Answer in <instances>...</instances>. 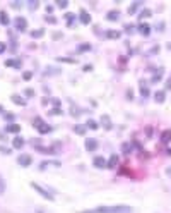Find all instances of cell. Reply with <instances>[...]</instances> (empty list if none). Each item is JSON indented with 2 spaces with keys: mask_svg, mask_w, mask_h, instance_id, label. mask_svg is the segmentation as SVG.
I'll use <instances>...</instances> for the list:
<instances>
[{
  "mask_svg": "<svg viewBox=\"0 0 171 213\" xmlns=\"http://www.w3.org/2000/svg\"><path fill=\"white\" fill-rule=\"evenodd\" d=\"M10 98H12V102L16 103V105H26V102H24V100H22V98H21L19 95H12V96H10Z\"/></svg>",
  "mask_w": 171,
  "mask_h": 213,
  "instance_id": "cell-14",
  "label": "cell"
},
{
  "mask_svg": "<svg viewBox=\"0 0 171 213\" xmlns=\"http://www.w3.org/2000/svg\"><path fill=\"white\" fill-rule=\"evenodd\" d=\"M74 131L77 132V134H84V132H86V127H84V126H75V127H74Z\"/></svg>",
  "mask_w": 171,
  "mask_h": 213,
  "instance_id": "cell-25",
  "label": "cell"
},
{
  "mask_svg": "<svg viewBox=\"0 0 171 213\" xmlns=\"http://www.w3.org/2000/svg\"><path fill=\"white\" fill-rule=\"evenodd\" d=\"M84 213H89V212H84Z\"/></svg>",
  "mask_w": 171,
  "mask_h": 213,
  "instance_id": "cell-43",
  "label": "cell"
},
{
  "mask_svg": "<svg viewBox=\"0 0 171 213\" xmlns=\"http://www.w3.org/2000/svg\"><path fill=\"white\" fill-rule=\"evenodd\" d=\"M89 48H91L89 45H82V47H81V50H89Z\"/></svg>",
  "mask_w": 171,
  "mask_h": 213,
  "instance_id": "cell-38",
  "label": "cell"
},
{
  "mask_svg": "<svg viewBox=\"0 0 171 213\" xmlns=\"http://www.w3.org/2000/svg\"><path fill=\"white\" fill-rule=\"evenodd\" d=\"M14 24H16V28H17L19 31H24L26 28H28V21L24 19V17H21V16L14 21Z\"/></svg>",
  "mask_w": 171,
  "mask_h": 213,
  "instance_id": "cell-4",
  "label": "cell"
},
{
  "mask_svg": "<svg viewBox=\"0 0 171 213\" xmlns=\"http://www.w3.org/2000/svg\"><path fill=\"white\" fill-rule=\"evenodd\" d=\"M118 17H120L118 10H111V12H108V19H110V21H116Z\"/></svg>",
  "mask_w": 171,
  "mask_h": 213,
  "instance_id": "cell-17",
  "label": "cell"
},
{
  "mask_svg": "<svg viewBox=\"0 0 171 213\" xmlns=\"http://www.w3.org/2000/svg\"><path fill=\"white\" fill-rule=\"evenodd\" d=\"M139 33H140V34H144V36H147V34L151 33V26H149V24H144V22H142L140 26H139Z\"/></svg>",
  "mask_w": 171,
  "mask_h": 213,
  "instance_id": "cell-9",
  "label": "cell"
},
{
  "mask_svg": "<svg viewBox=\"0 0 171 213\" xmlns=\"http://www.w3.org/2000/svg\"><path fill=\"white\" fill-rule=\"evenodd\" d=\"M92 163H94V167H98V169H103V167H108V162L103 158V156H96L94 160H92Z\"/></svg>",
  "mask_w": 171,
  "mask_h": 213,
  "instance_id": "cell-6",
  "label": "cell"
},
{
  "mask_svg": "<svg viewBox=\"0 0 171 213\" xmlns=\"http://www.w3.org/2000/svg\"><path fill=\"white\" fill-rule=\"evenodd\" d=\"M168 155H171V148H170V150H168Z\"/></svg>",
  "mask_w": 171,
  "mask_h": 213,
  "instance_id": "cell-41",
  "label": "cell"
},
{
  "mask_svg": "<svg viewBox=\"0 0 171 213\" xmlns=\"http://www.w3.org/2000/svg\"><path fill=\"white\" fill-rule=\"evenodd\" d=\"M161 141L162 143H170L171 141V131L170 129H166V131L161 134Z\"/></svg>",
  "mask_w": 171,
  "mask_h": 213,
  "instance_id": "cell-13",
  "label": "cell"
},
{
  "mask_svg": "<svg viewBox=\"0 0 171 213\" xmlns=\"http://www.w3.org/2000/svg\"><path fill=\"white\" fill-rule=\"evenodd\" d=\"M101 124L104 126V129H111L113 127V124H111V119L108 115H101Z\"/></svg>",
  "mask_w": 171,
  "mask_h": 213,
  "instance_id": "cell-8",
  "label": "cell"
},
{
  "mask_svg": "<svg viewBox=\"0 0 171 213\" xmlns=\"http://www.w3.org/2000/svg\"><path fill=\"white\" fill-rule=\"evenodd\" d=\"M0 22H2L4 26H7V24H9V16H7L5 12H0Z\"/></svg>",
  "mask_w": 171,
  "mask_h": 213,
  "instance_id": "cell-19",
  "label": "cell"
},
{
  "mask_svg": "<svg viewBox=\"0 0 171 213\" xmlns=\"http://www.w3.org/2000/svg\"><path fill=\"white\" fill-rule=\"evenodd\" d=\"M26 95H28V96H33V95H34V91H33V90H26Z\"/></svg>",
  "mask_w": 171,
  "mask_h": 213,
  "instance_id": "cell-37",
  "label": "cell"
},
{
  "mask_svg": "<svg viewBox=\"0 0 171 213\" xmlns=\"http://www.w3.org/2000/svg\"><path fill=\"white\" fill-rule=\"evenodd\" d=\"M149 16H151V10H149V9H144L140 14H139V17H140V19H144V17H149Z\"/></svg>",
  "mask_w": 171,
  "mask_h": 213,
  "instance_id": "cell-26",
  "label": "cell"
},
{
  "mask_svg": "<svg viewBox=\"0 0 171 213\" xmlns=\"http://www.w3.org/2000/svg\"><path fill=\"white\" fill-rule=\"evenodd\" d=\"M121 150H123V153H125V155H128V153L132 151V144H130V143H125V144L121 146Z\"/></svg>",
  "mask_w": 171,
  "mask_h": 213,
  "instance_id": "cell-21",
  "label": "cell"
},
{
  "mask_svg": "<svg viewBox=\"0 0 171 213\" xmlns=\"http://www.w3.org/2000/svg\"><path fill=\"white\" fill-rule=\"evenodd\" d=\"M12 144H14V148H22L24 146V139L22 138H14Z\"/></svg>",
  "mask_w": 171,
  "mask_h": 213,
  "instance_id": "cell-15",
  "label": "cell"
},
{
  "mask_svg": "<svg viewBox=\"0 0 171 213\" xmlns=\"http://www.w3.org/2000/svg\"><path fill=\"white\" fill-rule=\"evenodd\" d=\"M31 187H33L34 191H38V193H40L41 196H43V198H46V199H53V196H51V194L48 193L46 189H43L40 184H34V182H33V184H31Z\"/></svg>",
  "mask_w": 171,
  "mask_h": 213,
  "instance_id": "cell-3",
  "label": "cell"
},
{
  "mask_svg": "<svg viewBox=\"0 0 171 213\" xmlns=\"http://www.w3.org/2000/svg\"><path fill=\"white\" fill-rule=\"evenodd\" d=\"M108 38L118 40V38H120V31H108Z\"/></svg>",
  "mask_w": 171,
  "mask_h": 213,
  "instance_id": "cell-20",
  "label": "cell"
},
{
  "mask_svg": "<svg viewBox=\"0 0 171 213\" xmlns=\"http://www.w3.org/2000/svg\"><path fill=\"white\" fill-rule=\"evenodd\" d=\"M96 148H98V141L96 139H87L86 141V150L87 151H94Z\"/></svg>",
  "mask_w": 171,
  "mask_h": 213,
  "instance_id": "cell-7",
  "label": "cell"
},
{
  "mask_svg": "<svg viewBox=\"0 0 171 213\" xmlns=\"http://www.w3.org/2000/svg\"><path fill=\"white\" fill-rule=\"evenodd\" d=\"M161 77H162V71H158L154 76H152V82H158Z\"/></svg>",
  "mask_w": 171,
  "mask_h": 213,
  "instance_id": "cell-23",
  "label": "cell"
},
{
  "mask_svg": "<svg viewBox=\"0 0 171 213\" xmlns=\"http://www.w3.org/2000/svg\"><path fill=\"white\" fill-rule=\"evenodd\" d=\"M140 93H142V96H147V95H149V88H147L144 82L140 84Z\"/></svg>",
  "mask_w": 171,
  "mask_h": 213,
  "instance_id": "cell-24",
  "label": "cell"
},
{
  "mask_svg": "<svg viewBox=\"0 0 171 213\" xmlns=\"http://www.w3.org/2000/svg\"><path fill=\"white\" fill-rule=\"evenodd\" d=\"M5 52V43H0V53H4Z\"/></svg>",
  "mask_w": 171,
  "mask_h": 213,
  "instance_id": "cell-35",
  "label": "cell"
},
{
  "mask_svg": "<svg viewBox=\"0 0 171 213\" xmlns=\"http://www.w3.org/2000/svg\"><path fill=\"white\" fill-rule=\"evenodd\" d=\"M31 76H33L31 72H24V79H31Z\"/></svg>",
  "mask_w": 171,
  "mask_h": 213,
  "instance_id": "cell-36",
  "label": "cell"
},
{
  "mask_svg": "<svg viewBox=\"0 0 171 213\" xmlns=\"http://www.w3.org/2000/svg\"><path fill=\"white\" fill-rule=\"evenodd\" d=\"M94 213H132L130 206H101Z\"/></svg>",
  "mask_w": 171,
  "mask_h": 213,
  "instance_id": "cell-1",
  "label": "cell"
},
{
  "mask_svg": "<svg viewBox=\"0 0 171 213\" xmlns=\"http://www.w3.org/2000/svg\"><path fill=\"white\" fill-rule=\"evenodd\" d=\"M33 124H34V127H36V129L41 132V134H46V132H50V131H51V127H50V126H48V124H46L45 120H43L41 117H36Z\"/></svg>",
  "mask_w": 171,
  "mask_h": 213,
  "instance_id": "cell-2",
  "label": "cell"
},
{
  "mask_svg": "<svg viewBox=\"0 0 171 213\" xmlns=\"http://www.w3.org/2000/svg\"><path fill=\"white\" fill-rule=\"evenodd\" d=\"M0 112H2V105H0Z\"/></svg>",
  "mask_w": 171,
  "mask_h": 213,
  "instance_id": "cell-42",
  "label": "cell"
},
{
  "mask_svg": "<svg viewBox=\"0 0 171 213\" xmlns=\"http://www.w3.org/2000/svg\"><path fill=\"white\" fill-rule=\"evenodd\" d=\"M46 21H48V22H51V24H53V22H55V17H46Z\"/></svg>",
  "mask_w": 171,
  "mask_h": 213,
  "instance_id": "cell-39",
  "label": "cell"
},
{
  "mask_svg": "<svg viewBox=\"0 0 171 213\" xmlns=\"http://www.w3.org/2000/svg\"><path fill=\"white\" fill-rule=\"evenodd\" d=\"M166 88H168V90L171 88V81H168V84H166Z\"/></svg>",
  "mask_w": 171,
  "mask_h": 213,
  "instance_id": "cell-40",
  "label": "cell"
},
{
  "mask_svg": "<svg viewBox=\"0 0 171 213\" xmlns=\"http://www.w3.org/2000/svg\"><path fill=\"white\" fill-rule=\"evenodd\" d=\"M31 162H33V160H31L29 155H21L19 158H17V163H19L21 167H29Z\"/></svg>",
  "mask_w": 171,
  "mask_h": 213,
  "instance_id": "cell-5",
  "label": "cell"
},
{
  "mask_svg": "<svg viewBox=\"0 0 171 213\" xmlns=\"http://www.w3.org/2000/svg\"><path fill=\"white\" fill-rule=\"evenodd\" d=\"M57 5H58V7H62V9H65V7L69 5V2H65V0H58V2H57Z\"/></svg>",
  "mask_w": 171,
  "mask_h": 213,
  "instance_id": "cell-28",
  "label": "cell"
},
{
  "mask_svg": "<svg viewBox=\"0 0 171 213\" xmlns=\"http://www.w3.org/2000/svg\"><path fill=\"white\" fill-rule=\"evenodd\" d=\"M139 5H140V4H139V2H137V4H133V5H132L130 9H128V12H133V10L137 9V7H139Z\"/></svg>",
  "mask_w": 171,
  "mask_h": 213,
  "instance_id": "cell-31",
  "label": "cell"
},
{
  "mask_svg": "<svg viewBox=\"0 0 171 213\" xmlns=\"http://www.w3.org/2000/svg\"><path fill=\"white\" fill-rule=\"evenodd\" d=\"M154 100L158 103H162L164 102V91H156V95H154Z\"/></svg>",
  "mask_w": 171,
  "mask_h": 213,
  "instance_id": "cell-16",
  "label": "cell"
},
{
  "mask_svg": "<svg viewBox=\"0 0 171 213\" xmlns=\"http://www.w3.org/2000/svg\"><path fill=\"white\" fill-rule=\"evenodd\" d=\"M51 113H53V115H60L62 110H60V108H53V112H51Z\"/></svg>",
  "mask_w": 171,
  "mask_h": 213,
  "instance_id": "cell-32",
  "label": "cell"
},
{
  "mask_svg": "<svg viewBox=\"0 0 171 213\" xmlns=\"http://www.w3.org/2000/svg\"><path fill=\"white\" fill-rule=\"evenodd\" d=\"M7 67H21V60H5Z\"/></svg>",
  "mask_w": 171,
  "mask_h": 213,
  "instance_id": "cell-18",
  "label": "cell"
},
{
  "mask_svg": "<svg viewBox=\"0 0 171 213\" xmlns=\"http://www.w3.org/2000/svg\"><path fill=\"white\" fill-rule=\"evenodd\" d=\"M0 151H2V153H7V155H9L10 150H9V148H4V146H0Z\"/></svg>",
  "mask_w": 171,
  "mask_h": 213,
  "instance_id": "cell-33",
  "label": "cell"
},
{
  "mask_svg": "<svg viewBox=\"0 0 171 213\" xmlns=\"http://www.w3.org/2000/svg\"><path fill=\"white\" fill-rule=\"evenodd\" d=\"M86 126H87L89 129H98V124H96L94 120H87V124H86Z\"/></svg>",
  "mask_w": 171,
  "mask_h": 213,
  "instance_id": "cell-27",
  "label": "cell"
},
{
  "mask_svg": "<svg viewBox=\"0 0 171 213\" xmlns=\"http://www.w3.org/2000/svg\"><path fill=\"white\" fill-rule=\"evenodd\" d=\"M67 21H69V26H72V22H74V14H67Z\"/></svg>",
  "mask_w": 171,
  "mask_h": 213,
  "instance_id": "cell-29",
  "label": "cell"
},
{
  "mask_svg": "<svg viewBox=\"0 0 171 213\" xmlns=\"http://www.w3.org/2000/svg\"><path fill=\"white\" fill-rule=\"evenodd\" d=\"M29 7L31 9H36V7H38V2H29Z\"/></svg>",
  "mask_w": 171,
  "mask_h": 213,
  "instance_id": "cell-34",
  "label": "cell"
},
{
  "mask_svg": "<svg viewBox=\"0 0 171 213\" xmlns=\"http://www.w3.org/2000/svg\"><path fill=\"white\" fill-rule=\"evenodd\" d=\"M125 31H127V33H132V31H133V26H132V24H127V26H125Z\"/></svg>",
  "mask_w": 171,
  "mask_h": 213,
  "instance_id": "cell-30",
  "label": "cell"
},
{
  "mask_svg": "<svg viewBox=\"0 0 171 213\" xmlns=\"http://www.w3.org/2000/svg\"><path fill=\"white\" fill-rule=\"evenodd\" d=\"M43 34H45V31H43V29H36V31H33V33H31V36H33V38H41Z\"/></svg>",
  "mask_w": 171,
  "mask_h": 213,
  "instance_id": "cell-22",
  "label": "cell"
},
{
  "mask_svg": "<svg viewBox=\"0 0 171 213\" xmlns=\"http://www.w3.org/2000/svg\"><path fill=\"white\" fill-rule=\"evenodd\" d=\"M116 165H118V156H116V155H111L110 160H108V167H110V169H115Z\"/></svg>",
  "mask_w": 171,
  "mask_h": 213,
  "instance_id": "cell-12",
  "label": "cell"
},
{
  "mask_svg": "<svg viewBox=\"0 0 171 213\" xmlns=\"http://www.w3.org/2000/svg\"><path fill=\"white\" fill-rule=\"evenodd\" d=\"M81 22L82 24H89L91 22V16L86 12V10H81Z\"/></svg>",
  "mask_w": 171,
  "mask_h": 213,
  "instance_id": "cell-11",
  "label": "cell"
},
{
  "mask_svg": "<svg viewBox=\"0 0 171 213\" xmlns=\"http://www.w3.org/2000/svg\"><path fill=\"white\" fill-rule=\"evenodd\" d=\"M5 131H7V132H12V134H16V132L21 131V126H19V124H9V126L5 127Z\"/></svg>",
  "mask_w": 171,
  "mask_h": 213,
  "instance_id": "cell-10",
  "label": "cell"
}]
</instances>
